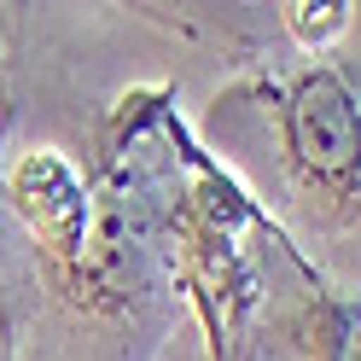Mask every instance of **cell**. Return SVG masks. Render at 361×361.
I'll list each match as a JSON object with an SVG mask.
<instances>
[{"mask_svg":"<svg viewBox=\"0 0 361 361\" xmlns=\"http://www.w3.org/2000/svg\"><path fill=\"white\" fill-rule=\"evenodd\" d=\"M291 157L309 180H350L361 169V105L350 99L344 82L332 76H303L286 111Z\"/></svg>","mask_w":361,"mask_h":361,"instance_id":"obj_1","label":"cell"},{"mask_svg":"<svg viewBox=\"0 0 361 361\" xmlns=\"http://www.w3.org/2000/svg\"><path fill=\"white\" fill-rule=\"evenodd\" d=\"M12 198L24 221L47 239L53 257H76L82 251V228H87V192L76 169L64 164L59 152H30L24 164L12 169Z\"/></svg>","mask_w":361,"mask_h":361,"instance_id":"obj_2","label":"cell"},{"mask_svg":"<svg viewBox=\"0 0 361 361\" xmlns=\"http://www.w3.org/2000/svg\"><path fill=\"white\" fill-rule=\"evenodd\" d=\"M298 350L303 361H361V303H314L298 326Z\"/></svg>","mask_w":361,"mask_h":361,"instance_id":"obj_3","label":"cell"},{"mask_svg":"<svg viewBox=\"0 0 361 361\" xmlns=\"http://www.w3.org/2000/svg\"><path fill=\"white\" fill-rule=\"evenodd\" d=\"M286 24L303 41H326V35H338L350 24V6H286Z\"/></svg>","mask_w":361,"mask_h":361,"instance_id":"obj_4","label":"cell"}]
</instances>
